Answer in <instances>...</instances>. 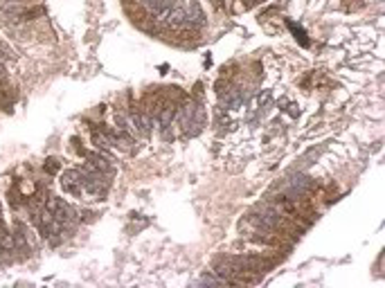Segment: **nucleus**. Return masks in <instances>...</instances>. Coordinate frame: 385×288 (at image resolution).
<instances>
[{
	"label": "nucleus",
	"mask_w": 385,
	"mask_h": 288,
	"mask_svg": "<svg viewBox=\"0 0 385 288\" xmlns=\"http://www.w3.org/2000/svg\"><path fill=\"white\" fill-rule=\"evenodd\" d=\"M174 117H176V106H174V104H167V106L162 108V113H160V126L167 129Z\"/></svg>",
	"instance_id": "nucleus-6"
},
{
	"label": "nucleus",
	"mask_w": 385,
	"mask_h": 288,
	"mask_svg": "<svg viewBox=\"0 0 385 288\" xmlns=\"http://www.w3.org/2000/svg\"><path fill=\"white\" fill-rule=\"evenodd\" d=\"M167 25L169 27H187V7H174L169 14V18H167Z\"/></svg>",
	"instance_id": "nucleus-3"
},
{
	"label": "nucleus",
	"mask_w": 385,
	"mask_h": 288,
	"mask_svg": "<svg viewBox=\"0 0 385 288\" xmlns=\"http://www.w3.org/2000/svg\"><path fill=\"white\" fill-rule=\"evenodd\" d=\"M88 167L93 171H97V173H104V171L111 169V162L104 155H100V153H88Z\"/></svg>",
	"instance_id": "nucleus-4"
},
{
	"label": "nucleus",
	"mask_w": 385,
	"mask_h": 288,
	"mask_svg": "<svg viewBox=\"0 0 385 288\" xmlns=\"http://www.w3.org/2000/svg\"><path fill=\"white\" fill-rule=\"evenodd\" d=\"M205 23V16L203 12H201V7H189L187 9V27H201V25Z\"/></svg>",
	"instance_id": "nucleus-5"
},
{
	"label": "nucleus",
	"mask_w": 385,
	"mask_h": 288,
	"mask_svg": "<svg viewBox=\"0 0 385 288\" xmlns=\"http://www.w3.org/2000/svg\"><path fill=\"white\" fill-rule=\"evenodd\" d=\"M248 5H257V2H262V0H245Z\"/></svg>",
	"instance_id": "nucleus-9"
},
{
	"label": "nucleus",
	"mask_w": 385,
	"mask_h": 288,
	"mask_svg": "<svg viewBox=\"0 0 385 288\" xmlns=\"http://www.w3.org/2000/svg\"><path fill=\"white\" fill-rule=\"evenodd\" d=\"M63 189L68 192V194H75L79 196L81 194V182H83V173L81 171H77V169H70V171H65L63 173Z\"/></svg>",
	"instance_id": "nucleus-2"
},
{
	"label": "nucleus",
	"mask_w": 385,
	"mask_h": 288,
	"mask_svg": "<svg viewBox=\"0 0 385 288\" xmlns=\"http://www.w3.org/2000/svg\"><path fill=\"white\" fill-rule=\"evenodd\" d=\"M268 99H270V93H268V90H263V93L259 95V104H262V106H263V104H266V101H268Z\"/></svg>",
	"instance_id": "nucleus-8"
},
{
	"label": "nucleus",
	"mask_w": 385,
	"mask_h": 288,
	"mask_svg": "<svg viewBox=\"0 0 385 288\" xmlns=\"http://www.w3.org/2000/svg\"><path fill=\"white\" fill-rule=\"evenodd\" d=\"M43 169H45L47 173H57V171L61 169V165H59V160H57V158H50V160H45Z\"/></svg>",
	"instance_id": "nucleus-7"
},
{
	"label": "nucleus",
	"mask_w": 385,
	"mask_h": 288,
	"mask_svg": "<svg viewBox=\"0 0 385 288\" xmlns=\"http://www.w3.org/2000/svg\"><path fill=\"white\" fill-rule=\"evenodd\" d=\"M45 210L52 214L54 221H59L61 225L75 218V210H72V207L68 205L65 200H61V198H50V200H47V205H45Z\"/></svg>",
	"instance_id": "nucleus-1"
}]
</instances>
